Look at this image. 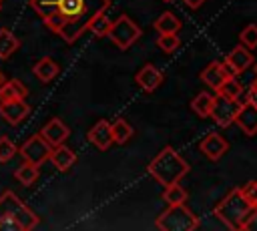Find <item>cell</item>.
<instances>
[{"label": "cell", "instance_id": "obj_21", "mask_svg": "<svg viewBox=\"0 0 257 231\" xmlns=\"http://www.w3.org/2000/svg\"><path fill=\"white\" fill-rule=\"evenodd\" d=\"M20 40L16 34H12L8 28H0V58L6 60L8 56H12L14 50H18Z\"/></svg>", "mask_w": 257, "mask_h": 231}, {"label": "cell", "instance_id": "obj_16", "mask_svg": "<svg viewBox=\"0 0 257 231\" xmlns=\"http://www.w3.org/2000/svg\"><path fill=\"white\" fill-rule=\"evenodd\" d=\"M28 88L18 80V78H4L0 84V102L4 100H14V98H26Z\"/></svg>", "mask_w": 257, "mask_h": 231}, {"label": "cell", "instance_id": "obj_6", "mask_svg": "<svg viewBox=\"0 0 257 231\" xmlns=\"http://www.w3.org/2000/svg\"><path fill=\"white\" fill-rule=\"evenodd\" d=\"M120 50H126L128 46H133L139 36H141V28L126 16V14H120L114 22H110V28H108V34H106Z\"/></svg>", "mask_w": 257, "mask_h": 231}, {"label": "cell", "instance_id": "obj_23", "mask_svg": "<svg viewBox=\"0 0 257 231\" xmlns=\"http://www.w3.org/2000/svg\"><path fill=\"white\" fill-rule=\"evenodd\" d=\"M110 133H112V143H116V145H124L131 137H133V127H131V123L128 121H124V119H116L112 125H110Z\"/></svg>", "mask_w": 257, "mask_h": 231}, {"label": "cell", "instance_id": "obj_28", "mask_svg": "<svg viewBox=\"0 0 257 231\" xmlns=\"http://www.w3.org/2000/svg\"><path fill=\"white\" fill-rule=\"evenodd\" d=\"M239 40L245 48H257V24H247L241 34H239Z\"/></svg>", "mask_w": 257, "mask_h": 231}, {"label": "cell", "instance_id": "obj_20", "mask_svg": "<svg viewBox=\"0 0 257 231\" xmlns=\"http://www.w3.org/2000/svg\"><path fill=\"white\" fill-rule=\"evenodd\" d=\"M181 20L173 14V12H163L157 20H155V28L159 34H177L181 30Z\"/></svg>", "mask_w": 257, "mask_h": 231}, {"label": "cell", "instance_id": "obj_25", "mask_svg": "<svg viewBox=\"0 0 257 231\" xmlns=\"http://www.w3.org/2000/svg\"><path fill=\"white\" fill-rule=\"evenodd\" d=\"M163 201H167V205H179V203H185L187 201V191L177 183H171V185H165V191H163Z\"/></svg>", "mask_w": 257, "mask_h": 231}, {"label": "cell", "instance_id": "obj_7", "mask_svg": "<svg viewBox=\"0 0 257 231\" xmlns=\"http://www.w3.org/2000/svg\"><path fill=\"white\" fill-rule=\"evenodd\" d=\"M241 102L239 98H229V96H223V94H217L213 96V104H211V121L221 127V129H227L235 123V117H237V110H239Z\"/></svg>", "mask_w": 257, "mask_h": 231}, {"label": "cell", "instance_id": "obj_36", "mask_svg": "<svg viewBox=\"0 0 257 231\" xmlns=\"http://www.w3.org/2000/svg\"><path fill=\"white\" fill-rule=\"evenodd\" d=\"M257 76V64H255V68H253V78Z\"/></svg>", "mask_w": 257, "mask_h": 231}, {"label": "cell", "instance_id": "obj_5", "mask_svg": "<svg viewBox=\"0 0 257 231\" xmlns=\"http://www.w3.org/2000/svg\"><path fill=\"white\" fill-rule=\"evenodd\" d=\"M155 227L161 231H193L199 227V217L185 203L169 205V209L157 217Z\"/></svg>", "mask_w": 257, "mask_h": 231}, {"label": "cell", "instance_id": "obj_33", "mask_svg": "<svg viewBox=\"0 0 257 231\" xmlns=\"http://www.w3.org/2000/svg\"><path fill=\"white\" fill-rule=\"evenodd\" d=\"M247 98H249L251 102L257 104V76L253 78V82H251V86H249V94H247Z\"/></svg>", "mask_w": 257, "mask_h": 231}, {"label": "cell", "instance_id": "obj_3", "mask_svg": "<svg viewBox=\"0 0 257 231\" xmlns=\"http://www.w3.org/2000/svg\"><path fill=\"white\" fill-rule=\"evenodd\" d=\"M149 175L161 183V185H171V183H177L181 181L187 173H189V165L187 161L173 149V147H165L161 149V153L149 163L147 167Z\"/></svg>", "mask_w": 257, "mask_h": 231}, {"label": "cell", "instance_id": "obj_22", "mask_svg": "<svg viewBox=\"0 0 257 231\" xmlns=\"http://www.w3.org/2000/svg\"><path fill=\"white\" fill-rule=\"evenodd\" d=\"M213 96H215V94H211V92H207V90L199 92V94H197V96L191 100V110H193L197 117L207 119V117H209V112H211Z\"/></svg>", "mask_w": 257, "mask_h": 231}, {"label": "cell", "instance_id": "obj_13", "mask_svg": "<svg viewBox=\"0 0 257 231\" xmlns=\"http://www.w3.org/2000/svg\"><path fill=\"white\" fill-rule=\"evenodd\" d=\"M86 139H88V141H90L98 151H106V149L112 145L110 123H108V121H104V119L96 121V123L90 127V131L86 133Z\"/></svg>", "mask_w": 257, "mask_h": 231}, {"label": "cell", "instance_id": "obj_35", "mask_svg": "<svg viewBox=\"0 0 257 231\" xmlns=\"http://www.w3.org/2000/svg\"><path fill=\"white\" fill-rule=\"evenodd\" d=\"M183 2H185L189 8H193V10H195V8H199V6H201L205 0H183Z\"/></svg>", "mask_w": 257, "mask_h": 231}, {"label": "cell", "instance_id": "obj_24", "mask_svg": "<svg viewBox=\"0 0 257 231\" xmlns=\"http://www.w3.org/2000/svg\"><path fill=\"white\" fill-rule=\"evenodd\" d=\"M38 165H34V163H28V161H22V165L14 171V177H16V181H20L24 187H30L36 179H38Z\"/></svg>", "mask_w": 257, "mask_h": 231}, {"label": "cell", "instance_id": "obj_32", "mask_svg": "<svg viewBox=\"0 0 257 231\" xmlns=\"http://www.w3.org/2000/svg\"><path fill=\"white\" fill-rule=\"evenodd\" d=\"M241 231H257V207H253V211H251L249 217L245 219Z\"/></svg>", "mask_w": 257, "mask_h": 231}, {"label": "cell", "instance_id": "obj_11", "mask_svg": "<svg viewBox=\"0 0 257 231\" xmlns=\"http://www.w3.org/2000/svg\"><path fill=\"white\" fill-rule=\"evenodd\" d=\"M235 125L247 135V137H255L257 135V104L251 102L249 98L245 102H241L237 117H235Z\"/></svg>", "mask_w": 257, "mask_h": 231}, {"label": "cell", "instance_id": "obj_31", "mask_svg": "<svg viewBox=\"0 0 257 231\" xmlns=\"http://www.w3.org/2000/svg\"><path fill=\"white\" fill-rule=\"evenodd\" d=\"M239 189H241L243 197H245L253 207H257V181H249V183H245V185L239 187Z\"/></svg>", "mask_w": 257, "mask_h": 231}, {"label": "cell", "instance_id": "obj_1", "mask_svg": "<svg viewBox=\"0 0 257 231\" xmlns=\"http://www.w3.org/2000/svg\"><path fill=\"white\" fill-rule=\"evenodd\" d=\"M30 4L48 30L56 32L66 44H74L88 22L106 12L110 0H32Z\"/></svg>", "mask_w": 257, "mask_h": 231}, {"label": "cell", "instance_id": "obj_29", "mask_svg": "<svg viewBox=\"0 0 257 231\" xmlns=\"http://www.w3.org/2000/svg\"><path fill=\"white\" fill-rule=\"evenodd\" d=\"M181 44L179 36L177 34H159V40H157V46L163 50V52H173L177 50Z\"/></svg>", "mask_w": 257, "mask_h": 231}, {"label": "cell", "instance_id": "obj_19", "mask_svg": "<svg viewBox=\"0 0 257 231\" xmlns=\"http://www.w3.org/2000/svg\"><path fill=\"white\" fill-rule=\"evenodd\" d=\"M225 78H227V74H225L221 62H211L209 66H205V68L201 70V80H203L209 88H213V90H217Z\"/></svg>", "mask_w": 257, "mask_h": 231}, {"label": "cell", "instance_id": "obj_30", "mask_svg": "<svg viewBox=\"0 0 257 231\" xmlns=\"http://www.w3.org/2000/svg\"><path fill=\"white\" fill-rule=\"evenodd\" d=\"M18 153V149H16V145L8 139V137H0V163H8L14 155Z\"/></svg>", "mask_w": 257, "mask_h": 231}, {"label": "cell", "instance_id": "obj_27", "mask_svg": "<svg viewBox=\"0 0 257 231\" xmlns=\"http://www.w3.org/2000/svg\"><path fill=\"white\" fill-rule=\"evenodd\" d=\"M110 18L106 16V12H100V14H96L90 22H88V28L86 30H90L94 36H106L108 34V28H110Z\"/></svg>", "mask_w": 257, "mask_h": 231}, {"label": "cell", "instance_id": "obj_10", "mask_svg": "<svg viewBox=\"0 0 257 231\" xmlns=\"http://www.w3.org/2000/svg\"><path fill=\"white\" fill-rule=\"evenodd\" d=\"M199 151L209 159V161H219L227 151H229V141L219 135V133H209L201 139Z\"/></svg>", "mask_w": 257, "mask_h": 231}, {"label": "cell", "instance_id": "obj_18", "mask_svg": "<svg viewBox=\"0 0 257 231\" xmlns=\"http://www.w3.org/2000/svg\"><path fill=\"white\" fill-rule=\"evenodd\" d=\"M32 72H34V76H36L40 82H50V80H54V78L58 76L60 68H58V64H56L52 58L44 56V58H40V60L32 66Z\"/></svg>", "mask_w": 257, "mask_h": 231}, {"label": "cell", "instance_id": "obj_38", "mask_svg": "<svg viewBox=\"0 0 257 231\" xmlns=\"http://www.w3.org/2000/svg\"><path fill=\"white\" fill-rule=\"evenodd\" d=\"M163 2H171V0H163Z\"/></svg>", "mask_w": 257, "mask_h": 231}, {"label": "cell", "instance_id": "obj_26", "mask_svg": "<svg viewBox=\"0 0 257 231\" xmlns=\"http://www.w3.org/2000/svg\"><path fill=\"white\" fill-rule=\"evenodd\" d=\"M215 92L217 94H223V96H229V98H239L241 92H243V84L239 82L237 76H227Z\"/></svg>", "mask_w": 257, "mask_h": 231}, {"label": "cell", "instance_id": "obj_12", "mask_svg": "<svg viewBox=\"0 0 257 231\" xmlns=\"http://www.w3.org/2000/svg\"><path fill=\"white\" fill-rule=\"evenodd\" d=\"M40 137H42L50 147H56V145L66 143V139L70 137V129H68L60 119H50V121L40 129Z\"/></svg>", "mask_w": 257, "mask_h": 231}, {"label": "cell", "instance_id": "obj_17", "mask_svg": "<svg viewBox=\"0 0 257 231\" xmlns=\"http://www.w3.org/2000/svg\"><path fill=\"white\" fill-rule=\"evenodd\" d=\"M227 62H231L235 68H237V72L241 74V72H245L251 64H253V54H251V50L249 48H245L243 44H239V46H235L229 54H227V58H225Z\"/></svg>", "mask_w": 257, "mask_h": 231}, {"label": "cell", "instance_id": "obj_15", "mask_svg": "<svg viewBox=\"0 0 257 231\" xmlns=\"http://www.w3.org/2000/svg\"><path fill=\"white\" fill-rule=\"evenodd\" d=\"M48 159L52 161V165H54L58 171H68V169L76 163V153H74L72 149H68V147L62 143V145L52 147Z\"/></svg>", "mask_w": 257, "mask_h": 231}, {"label": "cell", "instance_id": "obj_9", "mask_svg": "<svg viewBox=\"0 0 257 231\" xmlns=\"http://www.w3.org/2000/svg\"><path fill=\"white\" fill-rule=\"evenodd\" d=\"M28 114H30V104L26 102V98H14V100L0 102V117L12 127L20 125Z\"/></svg>", "mask_w": 257, "mask_h": 231}, {"label": "cell", "instance_id": "obj_39", "mask_svg": "<svg viewBox=\"0 0 257 231\" xmlns=\"http://www.w3.org/2000/svg\"><path fill=\"white\" fill-rule=\"evenodd\" d=\"M30 2H32V0H30Z\"/></svg>", "mask_w": 257, "mask_h": 231}, {"label": "cell", "instance_id": "obj_14", "mask_svg": "<svg viewBox=\"0 0 257 231\" xmlns=\"http://www.w3.org/2000/svg\"><path fill=\"white\" fill-rule=\"evenodd\" d=\"M137 84L145 90V92H153L163 84V72L155 66V64H145L137 74H135Z\"/></svg>", "mask_w": 257, "mask_h": 231}, {"label": "cell", "instance_id": "obj_34", "mask_svg": "<svg viewBox=\"0 0 257 231\" xmlns=\"http://www.w3.org/2000/svg\"><path fill=\"white\" fill-rule=\"evenodd\" d=\"M221 66H223V70H225V74H227V76H239L237 68H235L231 62H227V60H225V62H221Z\"/></svg>", "mask_w": 257, "mask_h": 231}, {"label": "cell", "instance_id": "obj_37", "mask_svg": "<svg viewBox=\"0 0 257 231\" xmlns=\"http://www.w3.org/2000/svg\"><path fill=\"white\" fill-rule=\"evenodd\" d=\"M2 80H4V74H2V70H0V84H2Z\"/></svg>", "mask_w": 257, "mask_h": 231}, {"label": "cell", "instance_id": "obj_40", "mask_svg": "<svg viewBox=\"0 0 257 231\" xmlns=\"http://www.w3.org/2000/svg\"><path fill=\"white\" fill-rule=\"evenodd\" d=\"M0 2H2V0H0Z\"/></svg>", "mask_w": 257, "mask_h": 231}, {"label": "cell", "instance_id": "obj_2", "mask_svg": "<svg viewBox=\"0 0 257 231\" xmlns=\"http://www.w3.org/2000/svg\"><path fill=\"white\" fill-rule=\"evenodd\" d=\"M36 213L12 191L0 195V231H30L38 225Z\"/></svg>", "mask_w": 257, "mask_h": 231}, {"label": "cell", "instance_id": "obj_8", "mask_svg": "<svg viewBox=\"0 0 257 231\" xmlns=\"http://www.w3.org/2000/svg\"><path fill=\"white\" fill-rule=\"evenodd\" d=\"M50 151H52V147H50V145L40 137V133H38V135L26 139V141L20 145L18 155L22 157V161H28V163H34V165L40 167L42 163L48 161Z\"/></svg>", "mask_w": 257, "mask_h": 231}, {"label": "cell", "instance_id": "obj_4", "mask_svg": "<svg viewBox=\"0 0 257 231\" xmlns=\"http://www.w3.org/2000/svg\"><path fill=\"white\" fill-rule=\"evenodd\" d=\"M251 211H253V205L243 197V193H241L239 187L231 189V191L215 205V209H213L215 217H217L225 227H229V229H233V231H239V229L243 227V223H245V219L249 217Z\"/></svg>", "mask_w": 257, "mask_h": 231}]
</instances>
